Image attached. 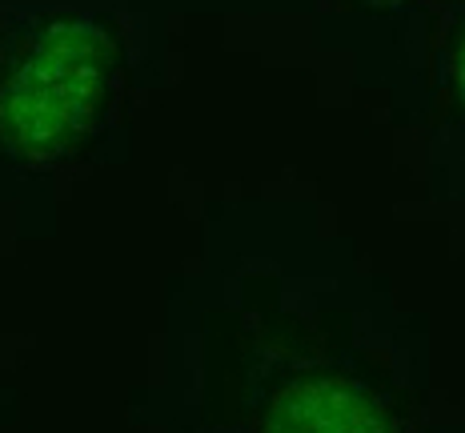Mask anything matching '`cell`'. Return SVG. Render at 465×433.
Instances as JSON below:
<instances>
[{"mask_svg": "<svg viewBox=\"0 0 465 433\" xmlns=\"http://www.w3.org/2000/svg\"><path fill=\"white\" fill-rule=\"evenodd\" d=\"M116 84L109 28L56 16L0 56V144L21 161H56L101 129Z\"/></svg>", "mask_w": 465, "mask_h": 433, "instance_id": "obj_1", "label": "cell"}, {"mask_svg": "<svg viewBox=\"0 0 465 433\" xmlns=\"http://www.w3.org/2000/svg\"><path fill=\"white\" fill-rule=\"evenodd\" d=\"M265 433H397L390 409L349 378H305L273 398Z\"/></svg>", "mask_w": 465, "mask_h": 433, "instance_id": "obj_2", "label": "cell"}]
</instances>
